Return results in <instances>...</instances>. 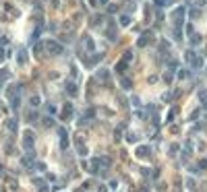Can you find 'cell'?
Segmentation results:
<instances>
[{
    "label": "cell",
    "mask_w": 207,
    "mask_h": 192,
    "mask_svg": "<svg viewBox=\"0 0 207 192\" xmlns=\"http://www.w3.org/2000/svg\"><path fill=\"white\" fill-rule=\"evenodd\" d=\"M184 12H186V8H184V6H178V8H176V11H172V15H170V17H172V21H174V27H176V29H180V25H182V17H184Z\"/></svg>",
    "instance_id": "1"
},
{
    "label": "cell",
    "mask_w": 207,
    "mask_h": 192,
    "mask_svg": "<svg viewBox=\"0 0 207 192\" xmlns=\"http://www.w3.org/2000/svg\"><path fill=\"white\" fill-rule=\"evenodd\" d=\"M46 50L50 52V54H52V56H60V54L64 52V48L58 44V41H54V39H50V41L46 44Z\"/></svg>",
    "instance_id": "2"
},
{
    "label": "cell",
    "mask_w": 207,
    "mask_h": 192,
    "mask_svg": "<svg viewBox=\"0 0 207 192\" xmlns=\"http://www.w3.org/2000/svg\"><path fill=\"white\" fill-rule=\"evenodd\" d=\"M33 143H35V136H33V132L31 130H27L25 132V136H23V147L31 153V149H33Z\"/></svg>",
    "instance_id": "3"
},
{
    "label": "cell",
    "mask_w": 207,
    "mask_h": 192,
    "mask_svg": "<svg viewBox=\"0 0 207 192\" xmlns=\"http://www.w3.org/2000/svg\"><path fill=\"white\" fill-rule=\"evenodd\" d=\"M75 147H77V151H79V155H83V157H87V155H89V151H87V147H85V143H83V138H81V136L75 138Z\"/></svg>",
    "instance_id": "4"
},
{
    "label": "cell",
    "mask_w": 207,
    "mask_h": 192,
    "mask_svg": "<svg viewBox=\"0 0 207 192\" xmlns=\"http://www.w3.org/2000/svg\"><path fill=\"white\" fill-rule=\"evenodd\" d=\"M58 134H60V147L66 149L69 147V134H66V130L64 128H58Z\"/></svg>",
    "instance_id": "5"
},
{
    "label": "cell",
    "mask_w": 207,
    "mask_h": 192,
    "mask_svg": "<svg viewBox=\"0 0 207 192\" xmlns=\"http://www.w3.org/2000/svg\"><path fill=\"white\" fill-rule=\"evenodd\" d=\"M106 35L110 37V41H114V39H116V23L110 21V25L106 27Z\"/></svg>",
    "instance_id": "6"
},
{
    "label": "cell",
    "mask_w": 207,
    "mask_h": 192,
    "mask_svg": "<svg viewBox=\"0 0 207 192\" xmlns=\"http://www.w3.org/2000/svg\"><path fill=\"white\" fill-rule=\"evenodd\" d=\"M149 153H151L149 147H137V151H135V155L141 157V159H147V157H149Z\"/></svg>",
    "instance_id": "7"
},
{
    "label": "cell",
    "mask_w": 207,
    "mask_h": 192,
    "mask_svg": "<svg viewBox=\"0 0 207 192\" xmlns=\"http://www.w3.org/2000/svg\"><path fill=\"white\" fill-rule=\"evenodd\" d=\"M151 41V33H143L141 37H139V41H137V45L139 48H145V45Z\"/></svg>",
    "instance_id": "8"
},
{
    "label": "cell",
    "mask_w": 207,
    "mask_h": 192,
    "mask_svg": "<svg viewBox=\"0 0 207 192\" xmlns=\"http://www.w3.org/2000/svg\"><path fill=\"white\" fill-rule=\"evenodd\" d=\"M17 62L23 66V64H27V52H25V48H21L19 50V56H17Z\"/></svg>",
    "instance_id": "9"
},
{
    "label": "cell",
    "mask_w": 207,
    "mask_h": 192,
    "mask_svg": "<svg viewBox=\"0 0 207 192\" xmlns=\"http://www.w3.org/2000/svg\"><path fill=\"white\" fill-rule=\"evenodd\" d=\"M120 87L124 91H128L131 87H133V83H131V79H127V77H120Z\"/></svg>",
    "instance_id": "10"
},
{
    "label": "cell",
    "mask_w": 207,
    "mask_h": 192,
    "mask_svg": "<svg viewBox=\"0 0 207 192\" xmlns=\"http://www.w3.org/2000/svg\"><path fill=\"white\" fill-rule=\"evenodd\" d=\"M19 103H21L19 95H11V108L12 110H19Z\"/></svg>",
    "instance_id": "11"
},
{
    "label": "cell",
    "mask_w": 207,
    "mask_h": 192,
    "mask_svg": "<svg viewBox=\"0 0 207 192\" xmlns=\"http://www.w3.org/2000/svg\"><path fill=\"white\" fill-rule=\"evenodd\" d=\"M70 114H73V105L66 103V105H64V110H62V118L66 120V118H70Z\"/></svg>",
    "instance_id": "12"
},
{
    "label": "cell",
    "mask_w": 207,
    "mask_h": 192,
    "mask_svg": "<svg viewBox=\"0 0 207 192\" xmlns=\"http://www.w3.org/2000/svg\"><path fill=\"white\" fill-rule=\"evenodd\" d=\"M83 45H85V48H87L89 52H91V50H93V39H91V37H89V35H87V37H83Z\"/></svg>",
    "instance_id": "13"
},
{
    "label": "cell",
    "mask_w": 207,
    "mask_h": 192,
    "mask_svg": "<svg viewBox=\"0 0 207 192\" xmlns=\"http://www.w3.org/2000/svg\"><path fill=\"white\" fill-rule=\"evenodd\" d=\"M193 68H201L203 66V58L201 56H195V60H193V64H191Z\"/></svg>",
    "instance_id": "14"
},
{
    "label": "cell",
    "mask_w": 207,
    "mask_h": 192,
    "mask_svg": "<svg viewBox=\"0 0 207 192\" xmlns=\"http://www.w3.org/2000/svg\"><path fill=\"white\" fill-rule=\"evenodd\" d=\"M120 25H122V27H128V25H131V17H128V15H122V17H120Z\"/></svg>",
    "instance_id": "15"
},
{
    "label": "cell",
    "mask_w": 207,
    "mask_h": 192,
    "mask_svg": "<svg viewBox=\"0 0 207 192\" xmlns=\"http://www.w3.org/2000/svg\"><path fill=\"white\" fill-rule=\"evenodd\" d=\"M195 52H186V54H184V58H186V62H188V64H193V60H195Z\"/></svg>",
    "instance_id": "16"
},
{
    "label": "cell",
    "mask_w": 207,
    "mask_h": 192,
    "mask_svg": "<svg viewBox=\"0 0 207 192\" xmlns=\"http://www.w3.org/2000/svg\"><path fill=\"white\" fill-rule=\"evenodd\" d=\"M66 91H69V95H77V87H75L73 83H69V85H66Z\"/></svg>",
    "instance_id": "17"
},
{
    "label": "cell",
    "mask_w": 207,
    "mask_h": 192,
    "mask_svg": "<svg viewBox=\"0 0 207 192\" xmlns=\"http://www.w3.org/2000/svg\"><path fill=\"white\" fill-rule=\"evenodd\" d=\"M8 130H11V132H17V120H8Z\"/></svg>",
    "instance_id": "18"
},
{
    "label": "cell",
    "mask_w": 207,
    "mask_h": 192,
    "mask_svg": "<svg viewBox=\"0 0 207 192\" xmlns=\"http://www.w3.org/2000/svg\"><path fill=\"white\" fill-rule=\"evenodd\" d=\"M124 68H127V62H124V60H122V62H118V64H116V72H118V74H120V72H122V70H124Z\"/></svg>",
    "instance_id": "19"
},
{
    "label": "cell",
    "mask_w": 207,
    "mask_h": 192,
    "mask_svg": "<svg viewBox=\"0 0 207 192\" xmlns=\"http://www.w3.org/2000/svg\"><path fill=\"white\" fill-rule=\"evenodd\" d=\"M186 77H188V70L186 68H180L178 70V79H186Z\"/></svg>",
    "instance_id": "20"
},
{
    "label": "cell",
    "mask_w": 207,
    "mask_h": 192,
    "mask_svg": "<svg viewBox=\"0 0 207 192\" xmlns=\"http://www.w3.org/2000/svg\"><path fill=\"white\" fill-rule=\"evenodd\" d=\"M97 77H100L102 81H108V77H110V74H108V70H100V72H97Z\"/></svg>",
    "instance_id": "21"
},
{
    "label": "cell",
    "mask_w": 207,
    "mask_h": 192,
    "mask_svg": "<svg viewBox=\"0 0 207 192\" xmlns=\"http://www.w3.org/2000/svg\"><path fill=\"white\" fill-rule=\"evenodd\" d=\"M191 44H193V45H199V44H201V37H199V35H193V37H191Z\"/></svg>",
    "instance_id": "22"
},
{
    "label": "cell",
    "mask_w": 207,
    "mask_h": 192,
    "mask_svg": "<svg viewBox=\"0 0 207 192\" xmlns=\"http://www.w3.org/2000/svg\"><path fill=\"white\" fill-rule=\"evenodd\" d=\"M31 105H33V108H37V105H39V97H37V95H33V97H31Z\"/></svg>",
    "instance_id": "23"
},
{
    "label": "cell",
    "mask_w": 207,
    "mask_h": 192,
    "mask_svg": "<svg viewBox=\"0 0 207 192\" xmlns=\"http://www.w3.org/2000/svg\"><path fill=\"white\" fill-rule=\"evenodd\" d=\"M33 52H35V54H39V52H42V44H39V41L33 45Z\"/></svg>",
    "instance_id": "24"
},
{
    "label": "cell",
    "mask_w": 207,
    "mask_h": 192,
    "mask_svg": "<svg viewBox=\"0 0 207 192\" xmlns=\"http://www.w3.org/2000/svg\"><path fill=\"white\" fill-rule=\"evenodd\" d=\"M131 60H133V54H131V52H127V54H124V62H127V64H128Z\"/></svg>",
    "instance_id": "25"
},
{
    "label": "cell",
    "mask_w": 207,
    "mask_h": 192,
    "mask_svg": "<svg viewBox=\"0 0 207 192\" xmlns=\"http://www.w3.org/2000/svg\"><path fill=\"white\" fill-rule=\"evenodd\" d=\"M44 124H46V126H52V124H54V120H52V118H46V120H44Z\"/></svg>",
    "instance_id": "26"
},
{
    "label": "cell",
    "mask_w": 207,
    "mask_h": 192,
    "mask_svg": "<svg viewBox=\"0 0 207 192\" xmlns=\"http://www.w3.org/2000/svg\"><path fill=\"white\" fill-rule=\"evenodd\" d=\"M35 118H37V116H35V112L29 114V122H35Z\"/></svg>",
    "instance_id": "27"
},
{
    "label": "cell",
    "mask_w": 207,
    "mask_h": 192,
    "mask_svg": "<svg viewBox=\"0 0 207 192\" xmlns=\"http://www.w3.org/2000/svg\"><path fill=\"white\" fill-rule=\"evenodd\" d=\"M4 58H6V56H4V50H2V48H0V62H2V60H4Z\"/></svg>",
    "instance_id": "28"
},
{
    "label": "cell",
    "mask_w": 207,
    "mask_h": 192,
    "mask_svg": "<svg viewBox=\"0 0 207 192\" xmlns=\"http://www.w3.org/2000/svg\"><path fill=\"white\" fill-rule=\"evenodd\" d=\"M0 174H2V165H0Z\"/></svg>",
    "instance_id": "29"
}]
</instances>
